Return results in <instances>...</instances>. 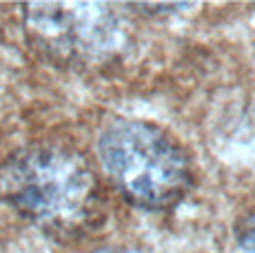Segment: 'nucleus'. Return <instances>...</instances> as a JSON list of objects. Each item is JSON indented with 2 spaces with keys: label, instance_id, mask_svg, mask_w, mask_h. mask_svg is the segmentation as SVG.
<instances>
[{
  "label": "nucleus",
  "instance_id": "nucleus-2",
  "mask_svg": "<svg viewBox=\"0 0 255 253\" xmlns=\"http://www.w3.org/2000/svg\"><path fill=\"white\" fill-rule=\"evenodd\" d=\"M96 151L111 187L131 207L169 211L193 189L189 151L153 123L118 118L100 131Z\"/></svg>",
  "mask_w": 255,
  "mask_h": 253
},
{
  "label": "nucleus",
  "instance_id": "nucleus-3",
  "mask_svg": "<svg viewBox=\"0 0 255 253\" xmlns=\"http://www.w3.org/2000/svg\"><path fill=\"white\" fill-rule=\"evenodd\" d=\"M27 42L58 67H93L125 42L120 18L105 2H24Z\"/></svg>",
  "mask_w": 255,
  "mask_h": 253
},
{
  "label": "nucleus",
  "instance_id": "nucleus-5",
  "mask_svg": "<svg viewBox=\"0 0 255 253\" xmlns=\"http://www.w3.org/2000/svg\"><path fill=\"white\" fill-rule=\"evenodd\" d=\"M131 9H151L149 13H162L160 9H166V11H173V9H189L191 4L189 2H164V4H160V2H131L129 4Z\"/></svg>",
  "mask_w": 255,
  "mask_h": 253
},
{
  "label": "nucleus",
  "instance_id": "nucleus-1",
  "mask_svg": "<svg viewBox=\"0 0 255 253\" xmlns=\"http://www.w3.org/2000/svg\"><path fill=\"white\" fill-rule=\"evenodd\" d=\"M0 198L56 240L85 236L102 218V196L89 162L60 142H31L0 164Z\"/></svg>",
  "mask_w": 255,
  "mask_h": 253
},
{
  "label": "nucleus",
  "instance_id": "nucleus-4",
  "mask_svg": "<svg viewBox=\"0 0 255 253\" xmlns=\"http://www.w3.org/2000/svg\"><path fill=\"white\" fill-rule=\"evenodd\" d=\"M235 236H238V242L242 249L255 253V213L240 220V225L235 227Z\"/></svg>",
  "mask_w": 255,
  "mask_h": 253
}]
</instances>
